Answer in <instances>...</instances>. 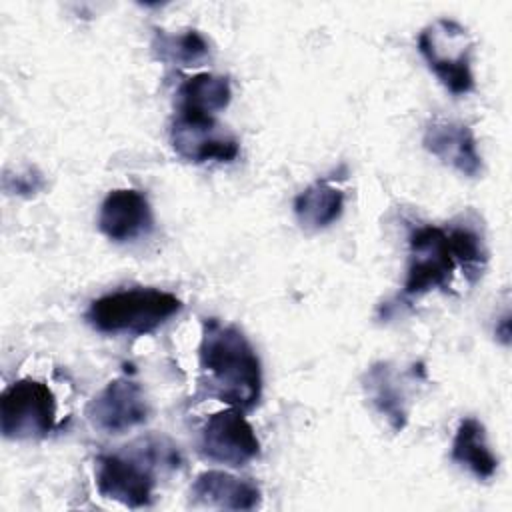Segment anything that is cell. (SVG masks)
<instances>
[{"mask_svg": "<svg viewBox=\"0 0 512 512\" xmlns=\"http://www.w3.org/2000/svg\"><path fill=\"white\" fill-rule=\"evenodd\" d=\"M198 358L200 384L208 396L242 412L258 404L262 394L260 358L238 326L206 318Z\"/></svg>", "mask_w": 512, "mask_h": 512, "instance_id": "cell-1", "label": "cell"}, {"mask_svg": "<svg viewBox=\"0 0 512 512\" xmlns=\"http://www.w3.org/2000/svg\"><path fill=\"white\" fill-rule=\"evenodd\" d=\"M180 462L178 446L166 436H144L124 454H100L96 458V488L104 498L142 508L152 502L156 472L176 470Z\"/></svg>", "mask_w": 512, "mask_h": 512, "instance_id": "cell-2", "label": "cell"}, {"mask_svg": "<svg viewBox=\"0 0 512 512\" xmlns=\"http://www.w3.org/2000/svg\"><path fill=\"white\" fill-rule=\"evenodd\" d=\"M180 308L182 302L172 292L160 288H128L92 300L86 320L94 330L104 334L144 336L158 330Z\"/></svg>", "mask_w": 512, "mask_h": 512, "instance_id": "cell-3", "label": "cell"}, {"mask_svg": "<svg viewBox=\"0 0 512 512\" xmlns=\"http://www.w3.org/2000/svg\"><path fill=\"white\" fill-rule=\"evenodd\" d=\"M418 50L442 86L454 96L474 90V40L460 22L452 18L434 20L418 34Z\"/></svg>", "mask_w": 512, "mask_h": 512, "instance_id": "cell-4", "label": "cell"}, {"mask_svg": "<svg viewBox=\"0 0 512 512\" xmlns=\"http://www.w3.org/2000/svg\"><path fill=\"white\" fill-rule=\"evenodd\" d=\"M56 426V398L48 384L22 378L0 396V430L8 440L44 438Z\"/></svg>", "mask_w": 512, "mask_h": 512, "instance_id": "cell-5", "label": "cell"}, {"mask_svg": "<svg viewBox=\"0 0 512 512\" xmlns=\"http://www.w3.org/2000/svg\"><path fill=\"white\" fill-rule=\"evenodd\" d=\"M456 268L448 230L418 226L408 238V268L402 296L418 298L434 288H448Z\"/></svg>", "mask_w": 512, "mask_h": 512, "instance_id": "cell-6", "label": "cell"}, {"mask_svg": "<svg viewBox=\"0 0 512 512\" xmlns=\"http://www.w3.org/2000/svg\"><path fill=\"white\" fill-rule=\"evenodd\" d=\"M204 458L232 468L246 466L260 454V440L242 410L228 408L208 416L200 430Z\"/></svg>", "mask_w": 512, "mask_h": 512, "instance_id": "cell-7", "label": "cell"}, {"mask_svg": "<svg viewBox=\"0 0 512 512\" xmlns=\"http://www.w3.org/2000/svg\"><path fill=\"white\" fill-rule=\"evenodd\" d=\"M170 144L174 152L194 164L232 162L240 152L236 136L220 128L214 116L176 112L170 124Z\"/></svg>", "mask_w": 512, "mask_h": 512, "instance_id": "cell-8", "label": "cell"}, {"mask_svg": "<svg viewBox=\"0 0 512 512\" xmlns=\"http://www.w3.org/2000/svg\"><path fill=\"white\" fill-rule=\"evenodd\" d=\"M148 414L150 408L142 386L128 376L110 380L86 404L88 422L104 434H122L134 426H140L148 420Z\"/></svg>", "mask_w": 512, "mask_h": 512, "instance_id": "cell-9", "label": "cell"}, {"mask_svg": "<svg viewBox=\"0 0 512 512\" xmlns=\"http://www.w3.org/2000/svg\"><path fill=\"white\" fill-rule=\"evenodd\" d=\"M422 146L442 164L474 178L482 172V156L472 128L452 118H432L424 126Z\"/></svg>", "mask_w": 512, "mask_h": 512, "instance_id": "cell-10", "label": "cell"}, {"mask_svg": "<svg viewBox=\"0 0 512 512\" xmlns=\"http://www.w3.org/2000/svg\"><path fill=\"white\" fill-rule=\"evenodd\" d=\"M154 216L148 198L134 188H116L106 194L98 212V228L112 242H130L148 234Z\"/></svg>", "mask_w": 512, "mask_h": 512, "instance_id": "cell-11", "label": "cell"}, {"mask_svg": "<svg viewBox=\"0 0 512 512\" xmlns=\"http://www.w3.org/2000/svg\"><path fill=\"white\" fill-rule=\"evenodd\" d=\"M190 498L194 504L220 510H254L262 504V492L250 478H238L224 470H206L196 476Z\"/></svg>", "mask_w": 512, "mask_h": 512, "instance_id": "cell-12", "label": "cell"}, {"mask_svg": "<svg viewBox=\"0 0 512 512\" xmlns=\"http://www.w3.org/2000/svg\"><path fill=\"white\" fill-rule=\"evenodd\" d=\"M450 456L478 480H488L498 470V458L486 442L484 424L472 416L460 420L452 440Z\"/></svg>", "mask_w": 512, "mask_h": 512, "instance_id": "cell-13", "label": "cell"}, {"mask_svg": "<svg viewBox=\"0 0 512 512\" xmlns=\"http://www.w3.org/2000/svg\"><path fill=\"white\" fill-rule=\"evenodd\" d=\"M364 392L378 414L386 418L394 432H400L408 422L406 396L396 382L394 370L388 362L372 364L364 374Z\"/></svg>", "mask_w": 512, "mask_h": 512, "instance_id": "cell-14", "label": "cell"}, {"mask_svg": "<svg viewBox=\"0 0 512 512\" xmlns=\"http://www.w3.org/2000/svg\"><path fill=\"white\" fill-rule=\"evenodd\" d=\"M232 88L226 76L200 72L186 78L176 90V112L214 116L230 104Z\"/></svg>", "mask_w": 512, "mask_h": 512, "instance_id": "cell-15", "label": "cell"}, {"mask_svg": "<svg viewBox=\"0 0 512 512\" xmlns=\"http://www.w3.org/2000/svg\"><path fill=\"white\" fill-rule=\"evenodd\" d=\"M344 210V192L330 180H316L294 198V214L302 228L322 230L336 222Z\"/></svg>", "mask_w": 512, "mask_h": 512, "instance_id": "cell-16", "label": "cell"}, {"mask_svg": "<svg viewBox=\"0 0 512 512\" xmlns=\"http://www.w3.org/2000/svg\"><path fill=\"white\" fill-rule=\"evenodd\" d=\"M152 52L158 60L168 64L198 66L202 60L208 58L210 46L198 30H184L176 34L156 30L152 38Z\"/></svg>", "mask_w": 512, "mask_h": 512, "instance_id": "cell-17", "label": "cell"}, {"mask_svg": "<svg viewBox=\"0 0 512 512\" xmlns=\"http://www.w3.org/2000/svg\"><path fill=\"white\" fill-rule=\"evenodd\" d=\"M448 238L456 264H460L464 276L470 282H476L488 260V250L482 236L470 226H452L448 230Z\"/></svg>", "mask_w": 512, "mask_h": 512, "instance_id": "cell-18", "label": "cell"}, {"mask_svg": "<svg viewBox=\"0 0 512 512\" xmlns=\"http://www.w3.org/2000/svg\"><path fill=\"white\" fill-rule=\"evenodd\" d=\"M2 188L6 194L32 196L44 188V178L36 168H26L24 172H14V174L4 172Z\"/></svg>", "mask_w": 512, "mask_h": 512, "instance_id": "cell-19", "label": "cell"}]
</instances>
